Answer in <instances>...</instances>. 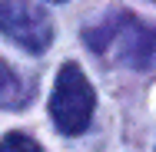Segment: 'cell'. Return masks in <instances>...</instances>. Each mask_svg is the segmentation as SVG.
Returning <instances> with one entry per match:
<instances>
[{
    "instance_id": "6da1fadb",
    "label": "cell",
    "mask_w": 156,
    "mask_h": 152,
    "mask_svg": "<svg viewBox=\"0 0 156 152\" xmlns=\"http://www.w3.org/2000/svg\"><path fill=\"white\" fill-rule=\"evenodd\" d=\"M87 43L96 53H116L133 69H150L156 63V30L136 23L129 13L106 17L103 27L87 33Z\"/></svg>"
},
{
    "instance_id": "7a4b0ae2",
    "label": "cell",
    "mask_w": 156,
    "mask_h": 152,
    "mask_svg": "<svg viewBox=\"0 0 156 152\" xmlns=\"http://www.w3.org/2000/svg\"><path fill=\"white\" fill-rule=\"evenodd\" d=\"M96 93L87 79V73L76 63H63L57 73V86L50 96V119L63 136H80L93 119Z\"/></svg>"
},
{
    "instance_id": "3957f363",
    "label": "cell",
    "mask_w": 156,
    "mask_h": 152,
    "mask_svg": "<svg viewBox=\"0 0 156 152\" xmlns=\"http://www.w3.org/2000/svg\"><path fill=\"white\" fill-rule=\"evenodd\" d=\"M0 33L27 53H43L53 43V23L47 10L30 0H0Z\"/></svg>"
},
{
    "instance_id": "277c9868",
    "label": "cell",
    "mask_w": 156,
    "mask_h": 152,
    "mask_svg": "<svg viewBox=\"0 0 156 152\" xmlns=\"http://www.w3.org/2000/svg\"><path fill=\"white\" fill-rule=\"evenodd\" d=\"M23 99H27V90H23L20 76L0 60V106L13 109V106H23Z\"/></svg>"
},
{
    "instance_id": "5b68a950",
    "label": "cell",
    "mask_w": 156,
    "mask_h": 152,
    "mask_svg": "<svg viewBox=\"0 0 156 152\" xmlns=\"http://www.w3.org/2000/svg\"><path fill=\"white\" fill-rule=\"evenodd\" d=\"M0 152H43V149H40L37 139L23 136V132H7L0 139Z\"/></svg>"
},
{
    "instance_id": "8992f818",
    "label": "cell",
    "mask_w": 156,
    "mask_h": 152,
    "mask_svg": "<svg viewBox=\"0 0 156 152\" xmlns=\"http://www.w3.org/2000/svg\"><path fill=\"white\" fill-rule=\"evenodd\" d=\"M50 3H63V0H50Z\"/></svg>"
}]
</instances>
